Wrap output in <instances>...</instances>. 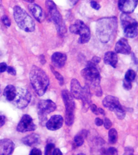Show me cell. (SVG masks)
<instances>
[{
	"label": "cell",
	"mask_w": 138,
	"mask_h": 155,
	"mask_svg": "<svg viewBox=\"0 0 138 155\" xmlns=\"http://www.w3.org/2000/svg\"><path fill=\"white\" fill-rule=\"evenodd\" d=\"M118 20L115 16L100 19L96 25V36L103 43H108L115 37L117 31Z\"/></svg>",
	"instance_id": "obj_1"
},
{
	"label": "cell",
	"mask_w": 138,
	"mask_h": 155,
	"mask_svg": "<svg viewBox=\"0 0 138 155\" xmlns=\"http://www.w3.org/2000/svg\"><path fill=\"white\" fill-rule=\"evenodd\" d=\"M30 80L34 91L39 96L45 94L50 84L46 73L38 67L33 65L29 74Z\"/></svg>",
	"instance_id": "obj_2"
},
{
	"label": "cell",
	"mask_w": 138,
	"mask_h": 155,
	"mask_svg": "<svg viewBox=\"0 0 138 155\" xmlns=\"http://www.w3.org/2000/svg\"><path fill=\"white\" fill-rule=\"evenodd\" d=\"M14 15L15 22L21 29L27 32L34 31L35 22L24 9L15 6L14 8Z\"/></svg>",
	"instance_id": "obj_3"
},
{
	"label": "cell",
	"mask_w": 138,
	"mask_h": 155,
	"mask_svg": "<svg viewBox=\"0 0 138 155\" xmlns=\"http://www.w3.org/2000/svg\"><path fill=\"white\" fill-rule=\"evenodd\" d=\"M81 74L83 78L94 87L96 93L102 90L100 85V74L97 65L91 61L88 62L86 67L82 70Z\"/></svg>",
	"instance_id": "obj_4"
},
{
	"label": "cell",
	"mask_w": 138,
	"mask_h": 155,
	"mask_svg": "<svg viewBox=\"0 0 138 155\" xmlns=\"http://www.w3.org/2000/svg\"><path fill=\"white\" fill-rule=\"evenodd\" d=\"M46 5L51 19L55 25L58 34L61 35L65 34L66 32V25L56 5L52 1H46Z\"/></svg>",
	"instance_id": "obj_5"
},
{
	"label": "cell",
	"mask_w": 138,
	"mask_h": 155,
	"mask_svg": "<svg viewBox=\"0 0 138 155\" xmlns=\"http://www.w3.org/2000/svg\"><path fill=\"white\" fill-rule=\"evenodd\" d=\"M62 97L65 106V124L69 126H72L74 121L75 103L71 93L67 90H63Z\"/></svg>",
	"instance_id": "obj_6"
},
{
	"label": "cell",
	"mask_w": 138,
	"mask_h": 155,
	"mask_svg": "<svg viewBox=\"0 0 138 155\" xmlns=\"http://www.w3.org/2000/svg\"><path fill=\"white\" fill-rule=\"evenodd\" d=\"M120 22L124 35L127 38H134L138 35V22L127 14H121Z\"/></svg>",
	"instance_id": "obj_7"
},
{
	"label": "cell",
	"mask_w": 138,
	"mask_h": 155,
	"mask_svg": "<svg viewBox=\"0 0 138 155\" xmlns=\"http://www.w3.org/2000/svg\"><path fill=\"white\" fill-rule=\"evenodd\" d=\"M70 31L72 34L80 36L78 40L79 43L84 44L88 42L91 38L90 28L80 20H77L75 23L69 27Z\"/></svg>",
	"instance_id": "obj_8"
},
{
	"label": "cell",
	"mask_w": 138,
	"mask_h": 155,
	"mask_svg": "<svg viewBox=\"0 0 138 155\" xmlns=\"http://www.w3.org/2000/svg\"><path fill=\"white\" fill-rule=\"evenodd\" d=\"M56 108V104L51 100H42L39 101L37 107L39 120L41 123L46 122L47 116Z\"/></svg>",
	"instance_id": "obj_9"
},
{
	"label": "cell",
	"mask_w": 138,
	"mask_h": 155,
	"mask_svg": "<svg viewBox=\"0 0 138 155\" xmlns=\"http://www.w3.org/2000/svg\"><path fill=\"white\" fill-rule=\"evenodd\" d=\"M31 95L27 89H19L17 90L14 104L17 108L23 109L28 106L30 102Z\"/></svg>",
	"instance_id": "obj_10"
},
{
	"label": "cell",
	"mask_w": 138,
	"mask_h": 155,
	"mask_svg": "<svg viewBox=\"0 0 138 155\" xmlns=\"http://www.w3.org/2000/svg\"><path fill=\"white\" fill-rule=\"evenodd\" d=\"M36 128V125L33 122L32 118L29 115L25 114L22 117L21 121L18 124L17 130L19 132L24 133L35 130Z\"/></svg>",
	"instance_id": "obj_11"
},
{
	"label": "cell",
	"mask_w": 138,
	"mask_h": 155,
	"mask_svg": "<svg viewBox=\"0 0 138 155\" xmlns=\"http://www.w3.org/2000/svg\"><path fill=\"white\" fill-rule=\"evenodd\" d=\"M138 5V1L128 0L119 1L118 3V7L120 10L124 14H131L134 12Z\"/></svg>",
	"instance_id": "obj_12"
},
{
	"label": "cell",
	"mask_w": 138,
	"mask_h": 155,
	"mask_svg": "<svg viewBox=\"0 0 138 155\" xmlns=\"http://www.w3.org/2000/svg\"><path fill=\"white\" fill-rule=\"evenodd\" d=\"M64 120L60 115H54L51 117L46 124L47 129L51 131L57 130L61 128L63 124Z\"/></svg>",
	"instance_id": "obj_13"
},
{
	"label": "cell",
	"mask_w": 138,
	"mask_h": 155,
	"mask_svg": "<svg viewBox=\"0 0 138 155\" xmlns=\"http://www.w3.org/2000/svg\"><path fill=\"white\" fill-rule=\"evenodd\" d=\"M83 104V110L84 112L87 111L91 105V94L90 90V87L88 83H86L83 87L81 98Z\"/></svg>",
	"instance_id": "obj_14"
},
{
	"label": "cell",
	"mask_w": 138,
	"mask_h": 155,
	"mask_svg": "<svg viewBox=\"0 0 138 155\" xmlns=\"http://www.w3.org/2000/svg\"><path fill=\"white\" fill-rule=\"evenodd\" d=\"M103 105L109 110L114 112L115 109L122 107L120 103L119 99L116 97L108 95L103 100Z\"/></svg>",
	"instance_id": "obj_15"
},
{
	"label": "cell",
	"mask_w": 138,
	"mask_h": 155,
	"mask_svg": "<svg viewBox=\"0 0 138 155\" xmlns=\"http://www.w3.org/2000/svg\"><path fill=\"white\" fill-rule=\"evenodd\" d=\"M15 145L9 139L0 140V155H11L14 151Z\"/></svg>",
	"instance_id": "obj_16"
},
{
	"label": "cell",
	"mask_w": 138,
	"mask_h": 155,
	"mask_svg": "<svg viewBox=\"0 0 138 155\" xmlns=\"http://www.w3.org/2000/svg\"><path fill=\"white\" fill-rule=\"evenodd\" d=\"M115 50L116 53L124 54H129L131 52V48L128 40L124 38H121L116 43Z\"/></svg>",
	"instance_id": "obj_17"
},
{
	"label": "cell",
	"mask_w": 138,
	"mask_h": 155,
	"mask_svg": "<svg viewBox=\"0 0 138 155\" xmlns=\"http://www.w3.org/2000/svg\"><path fill=\"white\" fill-rule=\"evenodd\" d=\"M28 8L30 12L38 22L41 23L43 22L46 15L41 7L37 5L32 3L28 5Z\"/></svg>",
	"instance_id": "obj_18"
},
{
	"label": "cell",
	"mask_w": 138,
	"mask_h": 155,
	"mask_svg": "<svg viewBox=\"0 0 138 155\" xmlns=\"http://www.w3.org/2000/svg\"><path fill=\"white\" fill-rule=\"evenodd\" d=\"M67 57L65 54L60 52H56L51 57L52 64L53 66L58 68H63L66 63Z\"/></svg>",
	"instance_id": "obj_19"
},
{
	"label": "cell",
	"mask_w": 138,
	"mask_h": 155,
	"mask_svg": "<svg viewBox=\"0 0 138 155\" xmlns=\"http://www.w3.org/2000/svg\"><path fill=\"white\" fill-rule=\"evenodd\" d=\"M71 94L73 97L76 99H81L83 87L81 86L79 81L75 78H73L71 81Z\"/></svg>",
	"instance_id": "obj_20"
},
{
	"label": "cell",
	"mask_w": 138,
	"mask_h": 155,
	"mask_svg": "<svg viewBox=\"0 0 138 155\" xmlns=\"http://www.w3.org/2000/svg\"><path fill=\"white\" fill-rule=\"evenodd\" d=\"M104 64L115 68L118 63V57L116 52L113 51L107 52L104 54Z\"/></svg>",
	"instance_id": "obj_21"
},
{
	"label": "cell",
	"mask_w": 138,
	"mask_h": 155,
	"mask_svg": "<svg viewBox=\"0 0 138 155\" xmlns=\"http://www.w3.org/2000/svg\"><path fill=\"white\" fill-rule=\"evenodd\" d=\"M40 138L39 136L37 134L33 133L27 136L22 139L24 144L28 146H31L33 145L38 143L40 141Z\"/></svg>",
	"instance_id": "obj_22"
},
{
	"label": "cell",
	"mask_w": 138,
	"mask_h": 155,
	"mask_svg": "<svg viewBox=\"0 0 138 155\" xmlns=\"http://www.w3.org/2000/svg\"><path fill=\"white\" fill-rule=\"evenodd\" d=\"M16 94L17 90L15 87L11 84H9L5 89L3 95L8 101H12L15 99Z\"/></svg>",
	"instance_id": "obj_23"
},
{
	"label": "cell",
	"mask_w": 138,
	"mask_h": 155,
	"mask_svg": "<svg viewBox=\"0 0 138 155\" xmlns=\"http://www.w3.org/2000/svg\"><path fill=\"white\" fill-rule=\"evenodd\" d=\"M87 131L82 130L75 136L74 139V145L75 147L82 146L84 144V139L87 136Z\"/></svg>",
	"instance_id": "obj_24"
},
{
	"label": "cell",
	"mask_w": 138,
	"mask_h": 155,
	"mask_svg": "<svg viewBox=\"0 0 138 155\" xmlns=\"http://www.w3.org/2000/svg\"><path fill=\"white\" fill-rule=\"evenodd\" d=\"M118 134L116 130L114 128L111 129L108 132V140L111 144H114L117 140Z\"/></svg>",
	"instance_id": "obj_25"
},
{
	"label": "cell",
	"mask_w": 138,
	"mask_h": 155,
	"mask_svg": "<svg viewBox=\"0 0 138 155\" xmlns=\"http://www.w3.org/2000/svg\"><path fill=\"white\" fill-rule=\"evenodd\" d=\"M136 76V74L134 70H129L126 73L124 79L132 83L135 79Z\"/></svg>",
	"instance_id": "obj_26"
},
{
	"label": "cell",
	"mask_w": 138,
	"mask_h": 155,
	"mask_svg": "<svg viewBox=\"0 0 138 155\" xmlns=\"http://www.w3.org/2000/svg\"><path fill=\"white\" fill-rule=\"evenodd\" d=\"M50 69L52 72L53 73V75L55 76L56 79L58 80L59 81V84L60 86L63 85L64 83V77H63L62 75L61 74L59 73L58 71H56L53 67L50 66Z\"/></svg>",
	"instance_id": "obj_27"
},
{
	"label": "cell",
	"mask_w": 138,
	"mask_h": 155,
	"mask_svg": "<svg viewBox=\"0 0 138 155\" xmlns=\"http://www.w3.org/2000/svg\"><path fill=\"white\" fill-rule=\"evenodd\" d=\"M114 112L119 120H123L125 117V111L123 107L122 106L120 108H118L115 110Z\"/></svg>",
	"instance_id": "obj_28"
},
{
	"label": "cell",
	"mask_w": 138,
	"mask_h": 155,
	"mask_svg": "<svg viewBox=\"0 0 138 155\" xmlns=\"http://www.w3.org/2000/svg\"><path fill=\"white\" fill-rule=\"evenodd\" d=\"M55 149V145L52 143L47 144L45 148V155H52L53 151Z\"/></svg>",
	"instance_id": "obj_29"
},
{
	"label": "cell",
	"mask_w": 138,
	"mask_h": 155,
	"mask_svg": "<svg viewBox=\"0 0 138 155\" xmlns=\"http://www.w3.org/2000/svg\"><path fill=\"white\" fill-rule=\"evenodd\" d=\"M103 153L104 155H118L117 150L113 147L109 148L108 150H104Z\"/></svg>",
	"instance_id": "obj_30"
},
{
	"label": "cell",
	"mask_w": 138,
	"mask_h": 155,
	"mask_svg": "<svg viewBox=\"0 0 138 155\" xmlns=\"http://www.w3.org/2000/svg\"><path fill=\"white\" fill-rule=\"evenodd\" d=\"M2 22L6 26L8 27H10L11 22L8 15H3L2 17Z\"/></svg>",
	"instance_id": "obj_31"
},
{
	"label": "cell",
	"mask_w": 138,
	"mask_h": 155,
	"mask_svg": "<svg viewBox=\"0 0 138 155\" xmlns=\"http://www.w3.org/2000/svg\"><path fill=\"white\" fill-rule=\"evenodd\" d=\"M123 87L127 91L130 90L132 88V84L131 82L128 81L126 80H124Z\"/></svg>",
	"instance_id": "obj_32"
},
{
	"label": "cell",
	"mask_w": 138,
	"mask_h": 155,
	"mask_svg": "<svg viewBox=\"0 0 138 155\" xmlns=\"http://www.w3.org/2000/svg\"><path fill=\"white\" fill-rule=\"evenodd\" d=\"M124 153L123 155H134V150L130 147H127L124 149Z\"/></svg>",
	"instance_id": "obj_33"
},
{
	"label": "cell",
	"mask_w": 138,
	"mask_h": 155,
	"mask_svg": "<svg viewBox=\"0 0 138 155\" xmlns=\"http://www.w3.org/2000/svg\"><path fill=\"white\" fill-rule=\"evenodd\" d=\"M104 127L107 130H109L111 127L112 124L110 120L108 118H105L104 119Z\"/></svg>",
	"instance_id": "obj_34"
},
{
	"label": "cell",
	"mask_w": 138,
	"mask_h": 155,
	"mask_svg": "<svg viewBox=\"0 0 138 155\" xmlns=\"http://www.w3.org/2000/svg\"><path fill=\"white\" fill-rule=\"evenodd\" d=\"M90 5H91V7L93 9H95L96 10H99L101 8L100 5L94 1H91V2H90Z\"/></svg>",
	"instance_id": "obj_35"
},
{
	"label": "cell",
	"mask_w": 138,
	"mask_h": 155,
	"mask_svg": "<svg viewBox=\"0 0 138 155\" xmlns=\"http://www.w3.org/2000/svg\"><path fill=\"white\" fill-rule=\"evenodd\" d=\"M29 155H42V152L39 149L34 148L31 151Z\"/></svg>",
	"instance_id": "obj_36"
},
{
	"label": "cell",
	"mask_w": 138,
	"mask_h": 155,
	"mask_svg": "<svg viewBox=\"0 0 138 155\" xmlns=\"http://www.w3.org/2000/svg\"><path fill=\"white\" fill-rule=\"evenodd\" d=\"M6 71L8 74L12 76H15L16 75V70L12 67H8Z\"/></svg>",
	"instance_id": "obj_37"
},
{
	"label": "cell",
	"mask_w": 138,
	"mask_h": 155,
	"mask_svg": "<svg viewBox=\"0 0 138 155\" xmlns=\"http://www.w3.org/2000/svg\"><path fill=\"white\" fill-rule=\"evenodd\" d=\"M101 59L100 57H98V56H95L92 57V59L91 61V62L94 63V64L97 65L101 62Z\"/></svg>",
	"instance_id": "obj_38"
},
{
	"label": "cell",
	"mask_w": 138,
	"mask_h": 155,
	"mask_svg": "<svg viewBox=\"0 0 138 155\" xmlns=\"http://www.w3.org/2000/svg\"><path fill=\"white\" fill-rule=\"evenodd\" d=\"M90 108L91 112H92L94 114H96V115H98V114H99L97 106H96V105L95 104H91L90 106Z\"/></svg>",
	"instance_id": "obj_39"
},
{
	"label": "cell",
	"mask_w": 138,
	"mask_h": 155,
	"mask_svg": "<svg viewBox=\"0 0 138 155\" xmlns=\"http://www.w3.org/2000/svg\"><path fill=\"white\" fill-rule=\"evenodd\" d=\"M8 66L5 63H0V73H3L6 71Z\"/></svg>",
	"instance_id": "obj_40"
},
{
	"label": "cell",
	"mask_w": 138,
	"mask_h": 155,
	"mask_svg": "<svg viewBox=\"0 0 138 155\" xmlns=\"http://www.w3.org/2000/svg\"><path fill=\"white\" fill-rule=\"evenodd\" d=\"M6 118L5 116L0 114V128L2 127L5 124Z\"/></svg>",
	"instance_id": "obj_41"
},
{
	"label": "cell",
	"mask_w": 138,
	"mask_h": 155,
	"mask_svg": "<svg viewBox=\"0 0 138 155\" xmlns=\"http://www.w3.org/2000/svg\"><path fill=\"white\" fill-rule=\"evenodd\" d=\"M95 124L98 126H102L104 124V121L101 119L99 118H96L95 120Z\"/></svg>",
	"instance_id": "obj_42"
},
{
	"label": "cell",
	"mask_w": 138,
	"mask_h": 155,
	"mask_svg": "<svg viewBox=\"0 0 138 155\" xmlns=\"http://www.w3.org/2000/svg\"><path fill=\"white\" fill-rule=\"evenodd\" d=\"M40 62L42 65H44L46 63V60L44 55L43 54H41L40 56Z\"/></svg>",
	"instance_id": "obj_43"
},
{
	"label": "cell",
	"mask_w": 138,
	"mask_h": 155,
	"mask_svg": "<svg viewBox=\"0 0 138 155\" xmlns=\"http://www.w3.org/2000/svg\"><path fill=\"white\" fill-rule=\"evenodd\" d=\"M52 155H63L62 153L59 149H55Z\"/></svg>",
	"instance_id": "obj_44"
},
{
	"label": "cell",
	"mask_w": 138,
	"mask_h": 155,
	"mask_svg": "<svg viewBox=\"0 0 138 155\" xmlns=\"http://www.w3.org/2000/svg\"><path fill=\"white\" fill-rule=\"evenodd\" d=\"M98 113H100L101 114L103 115H105V112L103 109L101 108H98Z\"/></svg>",
	"instance_id": "obj_45"
},
{
	"label": "cell",
	"mask_w": 138,
	"mask_h": 155,
	"mask_svg": "<svg viewBox=\"0 0 138 155\" xmlns=\"http://www.w3.org/2000/svg\"><path fill=\"white\" fill-rule=\"evenodd\" d=\"M132 58H133V59H134V63H136V64H137V59L136 57L134 55V54H132Z\"/></svg>",
	"instance_id": "obj_46"
},
{
	"label": "cell",
	"mask_w": 138,
	"mask_h": 155,
	"mask_svg": "<svg viewBox=\"0 0 138 155\" xmlns=\"http://www.w3.org/2000/svg\"><path fill=\"white\" fill-rule=\"evenodd\" d=\"M25 2H28L29 3H31V4H32V3H33L34 2V1H25Z\"/></svg>",
	"instance_id": "obj_47"
},
{
	"label": "cell",
	"mask_w": 138,
	"mask_h": 155,
	"mask_svg": "<svg viewBox=\"0 0 138 155\" xmlns=\"http://www.w3.org/2000/svg\"><path fill=\"white\" fill-rule=\"evenodd\" d=\"M77 155H86L85 154L83 153H80L79 154H77Z\"/></svg>",
	"instance_id": "obj_48"
},
{
	"label": "cell",
	"mask_w": 138,
	"mask_h": 155,
	"mask_svg": "<svg viewBox=\"0 0 138 155\" xmlns=\"http://www.w3.org/2000/svg\"><path fill=\"white\" fill-rule=\"evenodd\" d=\"M2 1H0V5H2Z\"/></svg>",
	"instance_id": "obj_49"
},
{
	"label": "cell",
	"mask_w": 138,
	"mask_h": 155,
	"mask_svg": "<svg viewBox=\"0 0 138 155\" xmlns=\"http://www.w3.org/2000/svg\"><path fill=\"white\" fill-rule=\"evenodd\" d=\"M1 88H0V94H1Z\"/></svg>",
	"instance_id": "obj_50"
}]
</instances>
